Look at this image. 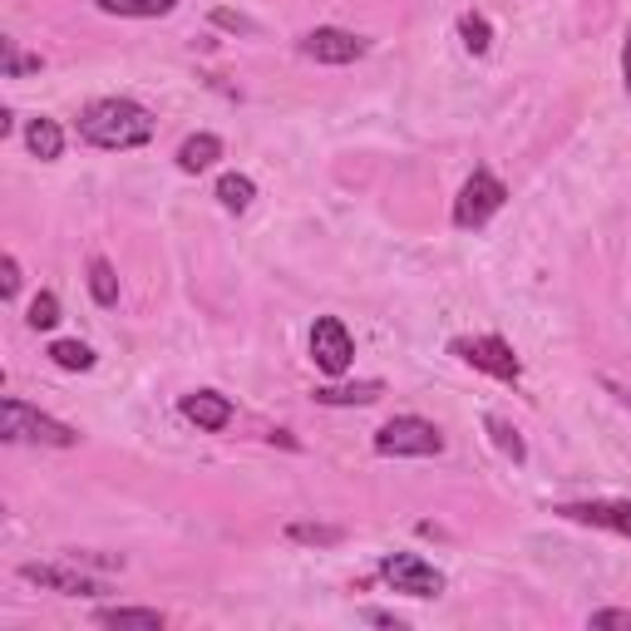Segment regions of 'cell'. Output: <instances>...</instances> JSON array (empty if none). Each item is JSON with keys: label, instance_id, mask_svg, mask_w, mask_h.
Wrapping results in <instances>:
<instances>
[{"label": "cell", "instance_id": "25", "mask_svg": "<svg viewBox=\"0 0 631 631\" xmlns=\"http://www.w3.org/2000/svg\"><path fill=\"white\" fill-rule=\"evenodd\" d=\"M592 631H631V607L592 611Z\"/></svg>", "mask_w": 631, "mask_h": 631}, {"label": "cell", "instance_id": "13", "mask_svg": "<svg viewBox=\"0 0 631 631\" xmlns=\"http://www.w3.org/2000/svg\"><path fill=\"white\" fill-rule=\"evenodd\" d=\"M25 148L39 158V163H55V158L65 153V128H59L55 118H30V124H25Z\"/></svg>", "mask_w": 631, "mask_h": 631}, {"label": "cell", "instance_id": "24", "mask_svg": "<svg viewBox=\"0 0 631 631\" xmlns=\"http://www.w3.org/2000/svg\"><path fill=\"white\" fill-rule=\"evenodd\" d=\"M35 331H55L59 325V296L55 291H39L35 301H30V316H25Z\"/></svg>", "mask_w": 631, "mask_h": 631}, {"label": "cell", "instance_id": "23", "mask_svg": "<svg viewBox=\"0 0 631 631\" xmlns=\"http://www.w3.org/2000/svg\"><path fill=\"white\" fill-rule=\"evenodd\" d=\"M0 69H5V79L35 74V69H39V55H25L15 39H0Z\"/></svg>", "mask_w": 631, "mask_h": 631}, {"label": "cell", "instance_id": "10", "mask_svg": "<svg viewBox=\"0 0 631 631\" xmlns=\"http://www.w3.org/2000/svg\"><path fill=\"white\" fill-rule=\"evenodd\" d=\"M20 577L45 592H59V597H99V592H104V582L84 577V572H74V567H59V562H25Z\"/></svg>", "mask_w": 631, "mask_h": 631}, {"label": "cell", "instance_id": "28", "mask_svg": "<svg viewBox=\"0 0 631 631\" xmlns=\"http://www.w3.org/2000/svg\"><path fill=\"white\" fill-rule=\"evenodd\" d=\"M621 84L631 94V30H627V45H621Z\"/></svg>", "mask_w": 631, "mask_h": 631}, {"label": "cell", "instance_id": "27", "mask_svg": "<svg viewBox=\"0 0 631 631\" xmlns=\"http://www.w3.org/2000/svg\"><path fill=\"white\" fill-rule=\"evenodd\" d=\"M365 621H375V627H390V631H404V621L390 617V611H365Z\"/></svg>", "mask_w": 631, "mask_h": 631}, {"label": "cell", "instance_id": "12", "mask_svg": "<svg viewBox=\"0 0 631 631\" xmlns=\"http://www.w3.org/2000/svg\"><path fill=\"white\" fill-rule=\"evenodd\" d=\"M99 627H114V631H163L168 617L153 607H99L94 611Z\"/></svg>", "mask_w": 631, "mask_h": 631}, {"label": "cell", "instance_id": "16", "mask_svg": "<svg viewBox=\"0 0 631 631\" xmlns=\"http://www.w3.org/2000/svg\"><path fill=\"white\" fill-rule=\"evenodd\" d=\"M256 197V183L246 173H222L217 177V203L227 207V213H246Z\"/></svg>", "mask_w": 631, "mask_h": 631}, {"label": "cell", "instance_id": "9", "mask_svg": "<svg viewBox=\"0 0 631 631\" xmlns=\"http://www.w3.org/2000/svg\"><path fill=\"white\" fill-rule=\"evenodd\" d=\"M301 55L316 59V65H355L365 55V39L351 35V30H335V25H321L311 35H301Z\"/></svg>", "mask_w": 631, "mask_h": 631}, {"label": "cell", "instance_id": "6", "mask_svg": "<svg viewBox=\"0 0 631 631\" xmlns=\"http://www.w3.org/2000/svg\"><path fill=\"white\" fill-rule=\"evenodd\" d=\"M380 577L390 582L394 592L420 597V601H429V597H439V592H444V572L434 567V562H424L420 552H390V558L380 562Z\"/></svg>", "mask_w": 631, "mask_h": 631}, {"label": "cell", "instance_id": "2", "mask_svg": "<svg viewBox=\"0 0 631 631\" xmlns=\"http://www.w3.org/2000/svg\"><path fill=\"white\" fill-rule=\"evenodd\" d=\"M0 434H5L10 444H45V449H74L79 444V429H69V424H59L55 414H39L35 404L15 400V394H5L0 400Z\"/></svg>", "mask_w": 631, "mask_h": 631}, {"label": "cell", "instance_id": "5", "mask_svg": "<svg viewBox=\"0 0 631 631\" xmlns=\"http://www.w3.org/2000/svg\"><path fill=\"white\" fill-rule=\"evenodd\" d=\"M449 351L473 370L493 375V380H518L523 375V360L513 355V345L503 335H459V341H449Z\"/></svg>", "mask_w": 631, "mask_h": 631}, {"label": "cell", "instance_id": "22", "mask_svg": "<svg viewBox=\"0 0 631 631\" xmlns=\"http://www.w3.org/2000/svg\"><path fill=\"white\" fill-rule=\"evenodd\" d=\"M459 35H463V49H469V55H489V45H493V30H489V20L483 15H463L459 20Z\"/></svg>", "mask_w": 631, "mask_h": 631}, {"label": "cell", "instance_id": "17", "mask_svg": "<svg viewBox=\"0 0 631 631\" xmlns=\"http://www.w3.org/2000/svg\"><path fill=\"white\" fill-rule=\"evenodd\" d=\"M104 15H124V20H158L177 5V0H94Z\"/></svg>", "mask_w": 631, "mask_h": 631}, {"label": "cell", "instance_id": "19", "mask_svg": "<svg viewBox=\"0 0 631 631\" xmlns=\"http://www.w3.org/2000/svg\"><path fill=\"white\" fill-rule=\"evenodd\" d=\"M89 296H94L99 306H118V272L104 262V256L89 262Z\"/></svg>", "mask_w": 631, "mask_h": 631}, {"label": "cell", "instance_id": "21", "mask_svg": "<svg viewBox=\"0 0 631 631\" xmlns=\"http://www.w3.org/2000/svg\"><path fill=\"white\" fill-rule=\"evenodd\" d=\"M49 360H55L59 370H94V351H89L84 341H55L49 345Z\"/></svg>", "mask_w": 631, "mask_h": 631}, {"label": "cell", "instance_id": "18", "mask_svg": "<svg viewBox=\"0 0 631 631\" xmlns=\"http://www.w3.org/2000/svg\"><path fill=\"white\" fill-rule=\"evenodd\" d=\"M286 542H301V548H335V542H345V528H335V523H291V528H286Z\"/></svg>", "mask_w": 631, "mask_h": 631}, {"label": "cell", "instance_id": "3", "mask_svg": "<svg viewBox=\"0 0 631 631\" xmlns=\"http://www.w3.org/2000/svg\"><path fill=\"white\" fill-rule=\"evenodd\" d=\"M439 449H444L439 424L420 420V414H394L390 424L375 429V454H385V459H429Z\"/></svg>", "mask_w": 631, "mask_h": 631}, {"label": "cell", "instance_id": "29", "mask_svg": "<svg viewBox=\"0 0 631 631\" xmlns=\"http://www.w3.org/2000/svg\"><path fill=\"white\" fill-rule=\"evenodd\" d=\"M217 25H222V30H252L242 15H232V10H217Z\"/></svg>", "mask_w": 631, "mask_h": 631}, {"label": "cell", "instance_id": "4", "mask_svg": "<svg viewBox=\"0 0 631 631\" xmlns=\"http://www.w3.org/2000/svg\"><path fill=\"white\" fill-rule=\"evenodd\" d=\"M503 203H508V187H503L489 168H473V177L459 187V197H454V227H463V232H479V227L489 222Z\"/></svg>", "mask_w": 631, "mask_h": 631}, {"label": "cell", "instance_id": "20", "mask_svg": "<svg viewBox=\"0 0 631 631\" xmlns=\"http://www.w3.org/2000/svg\"><path fill=\"white\" fill-rule=\"evenodd\" d=\"M483 429L493 434V444H498V449L508 454L513 463H523V459H528V444H523V434L513 429V424L503 420V414H489V420H483Z\"/></svg>", "mask_w": 631, "mask_h": 631}, {"label": "cell", "instance_id": "8", "mask_svg": "<svg viewBox=\"0 0 631 631\" xmlns=\"http://www.w3.org/2000/svg\"><path fill=\"white\" fill-rule=\"evenodd\" d=\"M558 518L567 523H587V528H607L631 538V503L627 498H587V503H558Z\"/></svg>", "mask_w": 631, "mask_h": 631}, {"label": "cell", "instance_id": "7", "mask_svg": "<svg viewBox=\"0 0 631 631\" xmlns=\"http://www.w3.org/2000/svg\"><path fill=\"white\" fill-rule=\"evenodd\" d=\"M351 355H355L351 331H345L335 316H321V321L311 325V360H316V370L345 375V370H351Z\"/></svg>", "mask_w": 631, "mask_h": 631}, {"label": "cell", "instance_id": "15", "mask_svg": "<svg viewBox=\"0 0 631 631\" xmlns=\"http://www.w3.org/2000/svg\"><path fill=\"white\" fill-rule=\"evenodd\" d=\"M385 394L380 380H355V385H325L316 390V404H375Z\"/></svg>", "mask_w": 631, "mask_h": 631}, {"label": "cell", "instance_id": "1", "mask_svg": "<svg viewBox=\"0 0 631 631\" xmlns=\"http://www.w3.org/2000/svg\"><path fill=\"white\" fill-rule=\"evenodd\" d=\"M158 134V118L148 114L134 99H94V104L79 108V138L89 148H104V153H128V148H144Z\"/></svg>", "mask_w": 631, "mask_h": 631}, {"label": "cell", "instance_id": "26", "mask_svg": "<svg viewBox=\"0 0 631 631\" xmlns=\"http://www.w3.org/2000/svg\"><path fill=\"white\" fill-rule=\"evenodd\" d=\"M15 291H20V262H15V256H5V262H0V296L10 301Z\"/></svg>", "mask_w": 631, "mask_h": 631}, {"label": "cell", "instance_id": "11", "mask_svg": "<svg viewBox=\"0 0 631 631\" xmlns=\"http://www.w3.org/2000/svg\"><path fill=\"white\" fill-rule=\"evenodd\" d=\"M183 414L203 434H222L227 424H232V400L217 390H193V394H183Z\"/></svg>", "mask_w": 631, "mask_h": 631}, {"label": "cell", "instance_id": "14", "mask_svg": "<svg viewBox=\"0 0 631 631\" xmlns=\"http://www.w3.org/2000/svg\"><path fill=\"white\" fill-rule=\"evenodd\" d=\"M217 158H222V138L217 134H193L177 148V168H183V173H207Z\"/></svg>", "mask_w": 631, "mask_h": 631}]
</instances>
